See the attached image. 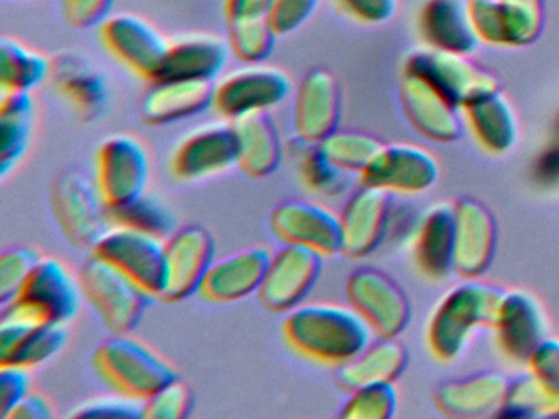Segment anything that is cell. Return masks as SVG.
I'll return each mask as SVG.
<instances>
[{"mask_svg":"<svg viewBox=\"0 0 559 419\" xmlns=\"http://www.w3.org/2000/svg\"><path fill=\"white\" fill-rule=\"evenodd\" d=\"M556 141H559V120H558V131H556Z\"/></svg>","mask_w":559,"mask_h":419,"instance_id":"obj_54","label":"cell"},{"mask_svg":"<svg viewBox=\"0 0 559 419\" xmlns=\"http://www.w3.org/2000/svg\"><path fill=\"white\" fill-rule=\"evenodd\" d=\"M287 346L304 359L343 367L371 344L372 333L361 314L340 304H299L283 323Z\"/></svg>","mask_w":559,"mask_h":419,"instance_id":"obj_1","label":"cell"},{"mask_svg":"<svg viewBox=\"0 0 559 419\" xmlns=\"http://www.w3.org/2000/svg\"><path fill=\"white\" fill-rule=\"evenodd\" d=\"M320 151L340 169L348 173L365 172L384 144L361 131L335 130L320 141Z\"/></svg>","mask_w":559,"mask_h":419,"instance_id":"obj_39","label":"cell"},{"mask_svg":"<svg viewBox=\"0 0 559 419\" xmlns=\"http://www.w3.org/2000/svg\"><path fill=\"white\" fill-rule=\"evenodd\" d=\"M50 75L58 94L81 120H96L106 110L109 100L106 79L84 56L61 52L51 62Z\"/></svg>","mask_w":559,"mask_h":419,"instance_id":"obj_25","label":"cell"},{"mask_svg":"<svg viewBox=\"0 0 559 419\" xmlns=\"http://www.w3.org/2000/svg\"><path fill=\"white\" fill-rule=\"evenodd\" d=\"M51 62L14 38L0 41V87L2 92H31L50 75Z\"/></svg>","mask_w":559,"mask_h":419,"instance_id":"obj_35","label":"cell"},{"mask_svg":"<svg viewBox=\"0 0 559 419\" xmlns=\"http://www.w3.org/2000/svg\"><path fill=\"white\" fill-rule=\"evenodd\" d=\"M322 254L302 246L284 244L271 255L258 300L273 313H289L302 304L322 271Z\"/></svg>","mask_w":559,"mask_h":419,"instance_id":"obj_12","label":"cell"},{"mask_svg":"<svg viewBox=\"0 0 559 419\" xmlns=\"http://www.w3.org/2000/svg\"><path fill=\"white\" fill-rule=\"evenodd\" d=\"M277 33L270 16L230 20L227 22V43L231 55L247 64H260L273 52Z\"/></svg>","mask_w":559,"mask_h":419,"instance_id":"obj_40","label":"cell"},{"mask_svg":"<svg viewBox=\"0 0 559 419\" xmlns=\"http://www.w3.org/2000/svg\"><path fill=\"white\" fill-rule=\"evenodd\" d=\"M53 409L45 396L28 392L24 398L19 399L4 419H51Z\"/></svg>","mask_w":559,"mask_h":419,"instance_id":"obj_51","label":"cell"},{"mask_svg":"<svg viewBox=\"0 0 559 419\" xmlns=\"http://www.w3.org/2000/svg\"><path fill=\"white\" fill-rule=\"evenodd\" d=\"M143 402L126 395L99 396L74 406L71 418H142Z\"/></svg>","mask_w":559,"mask_h":419,"instance_id":"obj_45","label":"cell"},{"mask_svg":"<svg viewBox=\"0 0 559 419\" xmlns=\"http://www.w3.org/2000/svg\"><path fill=\"white\" fill-rule=\"evenodd\" d=\"M346 298L374 336L395 337L411 316L407 297L397 284L374 268L353 272L346 284Z\"/></svg>","mask_w":559,"mask_h":419,"instance_id":"obj_14","label":"cell"},{"mask_svg":"<svg viewBox=\"0 0 559 419\" xmlns=\"http://www.w3.org/2000/svg\"><path fill=\"white\" fill-rule=\"evenodd\" d=\"M44 255L34 248H12L0 255V303H11Z\"/></svg>","mask_w":559,"mask_h":419,"instance_id":"obj_43","label":"cell"},{"mask_svg":"<svg viewBox=\"0 0 559 419\" xmlns=\"http://www.w3.org/2000/svg\"><path fill=\"white\" fill-rule=\"evenodd\" d=\"M93 363L107 385L139 402H145L166 383L178 379L171 363L127 334L100 344L94 350Z\"/></svg>","mask_w":559,"mask_h":419,"instance_id":"obj_3","label":"cell"},{"mask_svg":"<svg viewBox=\"0 0 559 419\" xmlns=\"http://www.w3.org/2000/svg\"><path fill=\"white\" fill-rule=\"evenodd\" d=\"M93 254L119 267L152 297L162 295L166 267L165 239L112 225L94 246Z\"/></svg>","mask_w":559,"mask_h":419,"instance_id":"obj_7","label":"cell"},{"mask_svg":"<svg viewBox=\"0 0 559 419\" xmlns=\"http://www.w3.org/2000/svg\"><path fill=\"white\" fill-rule=\"evenodd\" d=\"M230 48L228 43L215 35L194 33L169 41L158 81L171 79H195L214 81L225 62ZM155 84V82H153Z\"/></svg>","mask_w":559,"mask_h":419,"instance_id":"obj_26","label":"cell"},{"mask_svg":"<svg viewBox=\"0 0 559 419\" xmlns=\"http://www.w3.org/2000/svg\"><path fill=\"white\" fill-rule=\"evenodd\" d=\"M100 41L133 74L158 81L169 41L152 23L133 13L110 15L100 25Z\"/></svg>","mask_w":559,"mask_h":419,"instance_id":"obj_10","label":"cell"},{"mask_svg":"<svg viewBox=\"0 0 559 419\" xmlns=\"http://www.w3.org/2000/svg\"><path fill=\"white\" fill-rule=\"evenodd\" d=\"M502 48L532 45L543 29L545 0H497Z\"/></svg>","mask_w":559,"mask_h":419,"instance_id":"obj_37","label":"cell"},{"mask_svg":"<svg viewBox=\"0 0 559 419\" xmlns=\"http://www.w3.org/2000/svg\"><path fill=\"white\" fill-rule=\"evenodd\" d=\"M107 213L112 225L150 232L158 238H169L176 231V219L171 210L162 200L146 193L126 205L107 210Z\"/></svg>","mask_w":559,"mask_h":419,"instance_id":"obj_38","label":"cell"},{"mask_svg":"<svg viewBox=\"0 0 559 419\" xmlns=\"http://www.w3.org/2000/svg\"><path fill=\"white\" fill-rule=\"evenodd\" d=\"M35 101L31 92H2L0 98V176L24 159L34 131Z\"/></svg>","mask_w":559,"mask_h":419,"instance_id":"obj_34","label":"cell"},{"mask_svg":"<svg viewBox=\"0 0 559 419\" xmlns=\"http://www.w3.org/2000/svg\"><path fill=\"white\" fill-rule=\"evenodd\" d=\"M320 0H273L270 22L277 36L289 35L304 25L316 12Z\"/></svg>","mask_w":559,"mask_h":419,"instance_id":"obj_46","label":"cell"},{"mask_svg":"<svg viewBox=\"0 0 559 419\" xmlns=\"http://www.w3.org/2000/svg\"><path fill=\"white\" fill-rule=\"evenodd\" d=\"M346 19L361 25H382L394 15L397 0H333Z\"/></svg>","mask_w":559,"mask_h":419,"instance_id":"obj_48","label":"cell"},{"mask_svg":"<svg viewBox=\"0 0 559 419\" xmlns=\"http://www.w3.org/2000/svg\"><path fill=\"white\" fill-rule=\"evenodd\" d=\"M395 406L397 395L392 383L362 386L353 390L340 415L346 419H388L394 415Z\"/></svg>","mask_w":559,"mask_h":419,"instance_id":"obj_42","label":"cell"},{"mask_svg":"<svg viewBox=\"0 0 559 419\" xmlns=\"http://www.w3.org/2000/svg\"><path fill=\"white\" fill-rule=\"evenodd\" d=\"M214 81L171 79L155 82L143 98L142 117L150 124H168L194 117L214 100Z\"/></svg>","mask_w":559,"mask_h":419,"instance_id":"obj_27","label":"cell"},{"mask_svg":"<svg viewBox=\"0 0 559 419\" xmlns=\"http://www.w3.org/2000/svg\"><path fill=\"white\" fill-rule=\"evenodd\" d=\"M300 141V140H299ZM302 143L297 156V170L304 187L310 192L322 196H338L345 192L348 183V172L336 167L325 154L320 151L319 144Z\"/></svg>","mask_w":559,"mask_h":419,"instance_id":"obj_41","label":"cell"},{"mask_svg":"<svg viewBox=\"0 0 559 419\" xmlns=\"http://www.w3.org/2000/svg\"><path fill=\"white\" fill-rule=\"evenodd\" d=\"M271 231L284 244L302 246L322 255L342 251L340 216L304 200L281 203L271 213Z\"/></svg>","mask_w":559,"mask_h":419,"instance_id":"obj_16","label":"cell"},{"mask_svg":"<svg viewBox=\"0 0 559 419\" xmlns=\"http://www.w3.org/2000/svg\"><path fill=\"white\" fill-rule=\"evenodd\" d=\"M461 117L477 144L490 154L507 153L515 144V115L499 91L467 101L461 107Z\"/></svg>","mask_w":559,"mask_h":419,"instance_id":"obj_30","label":"cell"},{"mask_svg":"<svg viewBox=\"0 0 559 419\" xmlns=\"http://www.w3.org/2000/svg\"><path fill=\"white\" fill-rule=\"evenodd\" d=\"M271 255L266 248H250L212 262L199 294L212 303H234L258 294Z\"/></svg>","mask_w":559,"mask_h":419,"instance_id":"obj_23","label":"cell"},{"mask_svg":"<svg viewBox=\"0 0 559 419\" xmlns=\"http://www.w3.org/2000/svg\"><path fill=\"white\" fill-rule=\"evenodd\" d=\"M492 327L503 356L516 362H528L545 339V314L538 300L526 291H503Z\"/></svg>","mask_w":559,"mask_h":419,"instance_id":"obj_22","label":"cell"},{"mask_svg":"<svg viewBox=\"0 0 559 419\" xmlns=\"http://www.w3.org/2000/svg\"><path fill=\"white\" fill-rule=\"evenodd\" d=\"M80 280L57 258H41L17 297L2 310L38 323H63L80 310Z\"/></svg>","mask_w":559,"mask_h":419,"instance_id":"obj_6","label":"cell"},{"mask_svg":"<svg viewBox=\"0 0 559 419\" xmlns=\"http://www.w3.org/2000/svg\"><path fill=\"white\" fill-rule=\"evenodd\" d=\"M63 323H38L21 314L2 310L0 318V363L32 367L47 362L67 344Z\"/></svg>","mask_w":559,"mask_h":419,"instance_id":"obj_19","label":"cell"},{"mask_svg":"<svg viewBox=\"0 0 559 419\" xmlns=\"http://www.w3.org/2000/svg\"><path fill=\"white\" fill-rule=\"evenodd\" d=\"M401 104L405 117L421 136L448 143L463 131L460 108L414 72L402 71Z\"/></svg>","mask_w":559,"mask_h":419,"instance_id":"obj_21","label":"cell"},{"mask_svg":"<svg viewBox=\"0 0 559 419\" xmlns=\"http://www.w3.org/2000/svg\"><path fill=\"white\" fill-rule=\"evenodd\" d=\"M271 3L273 0H225V22L270 16Z\"/></svg>","mask_w":559,"mask_h":419,"instance_id":"obj_53","label":"cell"},{"mask_svg":"<svg viewBox=\"0 0 559 419\" xmlns=\"http://www.w3.org/2000/svg\"><path fill=\"white\" fill-rule=\"evenodd\" d=\"M404 71L424 77L457 108L474 98L499 91L496 77L454 52L425 49L408 56Z\"/></svg>","mask_w":559,"mask_h":419,"instance_id":"obj_13","label":"cell"},{"mask_svg":"<svg viewBox=\"0 0 559 419\" xmlns=\"http://www.w3.org/2000/svg\"><path fill=\"white\" fill-rule=\"evenodd\" d=\"M417 28L428 49L467 56L479 45L457 0H427L418 12Z\"/></svg>","mask_w":559,"mask_h":419,"instance_id":"obj_28","label":"cell"},{"mask_svg":"<svg viewBox=\"0 0 559 419\" xmlns=\"http://www.w3.org/2000/svg\"><path fill=\"white\" fill-rule=\"evenodd\" d=\"M535 180L543 189H559V141L545 151L535 164Z\"/></svg>","mask_w":559,"mask_h":419,"instance_id":"obj_52","label":"cell"},{"mask_svg":"<svg viewBox=\"0 0 559 419\" xmlns=\"http://www.w3.org/2000/svg\"><path fill=\"white\" fill-rule=\"evenodd\" d=\"M286 72L271 65L250 64L215 82L212 108L225 120L270 111L286 100L290 92Z\"/></svg>","mask_w":559,"mask_h":419,"instance_id":"obj_8","label":"cell"},{"mask_svg":"<svg viewBox=\"0 0 559 419\" xmlns=\"http://www.w3.org/2000/svg\"><path fill=\"white\" fill-rule=\"evenodd\" d=\"M148 172V154L136 137L116 134L97 149L96 185L107 210L143 195Z\"/></svg>","mask_w":559,"mask_h":419,"instance_id":"obj_9","label":"cell"},{"mask_svg":"<svg viewBox=\"0 0 559 419\" xmlns=\"http://www.w3.org/2000/svg\"><path fill=\"white\" fill-rule=\"evenodd\" d=\"M415 261L427 277L444 278L453 268L454 208L437 205L418 219L414 232Z\"/></svg>","mask_w":559,"mask_h":419,"instance_id":"obj_32","label":"cell"},{"mask_svg":"<svg viewBox=\"0 0 559 419\" xmlns=\"http://www.w3.org/2000/svg\"><path fill=\"white\" fill-rule=\"evenodd\" d=\"M78 280L83 297L114 336L135 330L152 297L119 267L94 254L84 262Z\"/></svg>","mask_w":559,"mask_h":419,"instance_id":"obj_4","label":"cell"},{"mask_svg":"<svg viewBox=\"0 0 559 419\" xmlns=\"http://www.w3.org/2000/svg\"><path fill=\"white\" fill-rule=\"evenodd\" d=\"M342 88L326 69H313L300 82L294 100V130L297 140L317 144L338 127Z\"/></svg>","mask_w":559,"mask_h":419,"instance_id":"obj_18","label":"cell"},{"mask_svg":"<svg viewBox=\"0 0 559 419\" xmlns=\"http://www.w3.org/2000/svg\"><path fill=\"white\" fill-rule=\"evenodd\" d=\"M192 393L175 379L143 402V419H182L191 412Z\"/></svg>","mask_w":559,"mask_h":419,"instance_id":"obj_44","label":"cell"},{"mask_svg":"<svg viewBox=\"0 0 559 419\" xmlns=\"http://www.w3.org/2000/svg\"><path fill=\"white\" fill-rule=\"evenodd\" d=\"M503 291L479 282L457 285L438 303L428 323V346L437 359L453 360L463 352L471 334L493 326Z\"/></svg>","mask_w":559,"mask_h":419,"instance_id":"obj_2","label":"cell"},{"mask_svg":"<svg viewBox=\"0 0 559 419\" xmlns=\"http://www.w3.org/2000/svg\"><path fill=\"white\" fill-rule=\"evenodd\" d=\"M231 123L237 131L241 172L253 179L273 173L283 159V141L270 111L245 115Z\"/></svg>","mask_w":559,"mask_h":419,"instance_id":"obj_29","label":"cell"},{"mask_svg":"<svg viewBox=\"0 0 559 419\" xmlns=\"http://www.w3.org/2000/svg\"><path fill=\"white\" fill-rule=\"evenodd\" d=\"M530 369L539 379L559 388V339H543L528 359Z\"/></svg>","mask_w":559,"mask_h":419,"instance_id":"obj_50","label":"cell"},{"mask_svg":"<svg viewBox=\"0 0 559 419\" xmlns=\"http://www.w3.org/2000/svg\"><path fill=\"white\" fill-rule=\"evenodd\" d=\"M437 179L435 157L412 144H384L361 173L362 185L405 195L430 189Z\"/></svg>","mask_w":559,"mask_h":419,"instance_id":"obj_17","label":"cell"},{"mask_svg":"<svg viewBox=\"0 0 559 419\" xmlns=\"http://www.w3.org/2000/svg\"><path fill=\"white\" fill-rule=\"evenodd\" d=\"M64 22L73 28L100 26L110 16L116 0H60Z\"/></svg>","mask_w":559,"mask_h":419,"instance_id":"obj_47","label":"cell"},{"mask_svg":"<svg viewBox=\"0 0 559 419\" xmlns=\"http://www.w3.org/2000/svg\"><path fill=\"white\" fill-rule=\"evenodd\" d=\"M453 208V268L463 277L474 278L489 267L496 248V225L487 208L474 200H460Z\"/></svg>","mask_w":559,"mask_h":419,"instance_id":"obj_24","label":"cell"},{"mask_svg":"<svg viewBox=\"0 0 559 419\" xmlns=\"http://www.w3.org/2000/svg\"><path fill=\"white\" fill-rule=\"evenodd\" d=\"M50 203L61 235L74 248L93 251L112 226L96 183L74 170H67L55 179Z\"/></svg>","mask_w":559,"mask_h":419,"instance_id":"obj_5","label":"cell"},{"mask_svg":"<svg viewBox=\"0 0 559 419\" xmlns=\"http://www.w3.org/2000/svg\"><path fill=\"white\" fill-rule=\"evenodd\" d=\"M391 193L376 187L362 185L353 193L340 215L342 251L348 258L371 254L388 235Z\"/></svg>","mask_w":559,"mask_h":419,"instance_id":"obj_20","label":"cell"},{"mask_svg":"<svg viewBox=\"0 0 559 419\" xmlns=\"http://www.w3.org/2000/svg\"><path fill=\"white\" fill-rule=\"evenodd\" d=\"M28 369L12 363H0V418L28 393Z\"/></svg>","mask_w":559,"mask_h":419,"instance_id":"obj_49","label":"cell"},{"mask_svg":"<svg viewBox=\"0 0 559 419\" xmlns=\"http://www.w3.org/2000/svg\"><path fill=\"white\" fill-rule=\"evenodd\" d=\"M405 363L404 346L395 337H379L378 343L369 344L355 359L340 367V383L352 392L362 386L385 385L401 375Z\"/></svg>","mask_w":559,"mask_h":419,"instance_id":"obj_33","label":"cell"},{"mask_svg":"<svg viewBox=\"0 0 559 419\" xmlns=\"http://www.w3.org/2000/svg\"><path fill=\"white\" fill-rule=\"evenodd\" d=\"M214 262V238L202 226L176 229L166 241L165 285L159 298L181 301L199 291Z\"/></svg>","mask_w":559,"mask_h":419,"instance_id":"obj_15","label":"cell"},{"mask_svg":"<svg viewBox=\"0 0 559 419\" xmlns=\"http://www.w3.org/2000/svg\"><path fill=\"white\" fill-rule=\"evenodd\" d=\"M499 415L502 416H559V388L530 373L510 383Z\"/></svg>","mask_w":559,"mask_h":419,"instance_id":"obj_36","label":"cell"},{"mask_svg":"<svg viewBox=\"0 0 559 419\" xmlns=\"http://www.w3.org/2000/svg\"><path fill=\"white\" fill-rule=\"evenodd\" d=\"M237 163V131L231 121H221L186 134L169 157V172L181 182H194L224 172Z\"/></svg>","mask_w":559,"mask_h":419,"instance_id":"obj_11","label":"cell"},{"mask_svg":"<svg viewBox=\"0 0 559 419\" xmlns=\"http://www.w3.org/2000/svg\"><path fill=\"white\" fill-rule=\"evenodd\" d=\"M510 383L496 372L477 373L444 383L438 388V408L451 416L493 415L502 408Z\"/></svg>","mask_w":559,"mask_h":419,"instance_id":"obj_31","label":"cell"}]
</instances>
